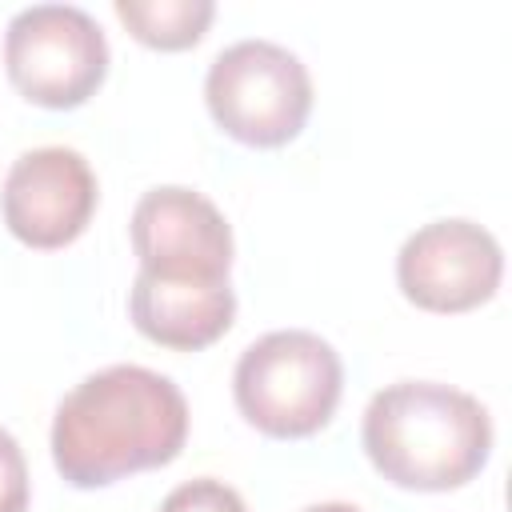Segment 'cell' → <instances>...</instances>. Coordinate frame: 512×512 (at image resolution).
<instances>
[{
  "label": "cell",
  "instance_id": "obj_1",
  "mask_svg": "<svg viewBox=\"0 0 512 512\" xmlns=\"http://www.w3.org/2000/svg\"><path fill=\"white\" fill-rule=\"evenodd\" d=\"M188 440L184 392L140 364L84 376L52 420V460L72 488H104L132 472L172 464Z\"/></svg>",
  "mask_w": 512,
  "mask_h": 512
},
{
  "label": "cell",
  "instance_id": "obj_2",
  "mask_svg": "<svg viewBox=\"0 0 512 512\" xmlns=\"http://www.w3.org/2000/svg\"><path fill=\"white\" fill-rule=\"evenodd\" d=\"M360 440L388 484L448 492L488 464L492 420L472 392L436 380H396L368 400Z\"/></svg>",
  "mask_w": 512,
  "mask_h": 512
},
{
  "label": "cell",
  "instance_id": "obj_3",
  "mask_svg": "<svg viewBox=\"0 0 512 512\" xmlns=\"http://www.w3.org/2000/svg\"><path fill=\"white\" fill-rule=\"evenodd\" d=\"M344 392L336 348L304 328H280L252 340L232 372L240 416L272 440H304L320 432Z\"/></svg>",
  "mask_w": 512,
  "mask_h": 512
},
{
  "label": "cell",
  "instance_id": "obj_4",
  "mask_svg": "<svg viewBox=\"0 0 512 512\" xmlns=\"http://www.w3.org/2000/svg\"><path fill=\"white\" fill-rule=\"evenodd\" d=\"M204 100L224 136L248 148H280L308 124L312 76L284 44L236 40L208 64Z\"/></svg>",
  "mask_w": 512,
  "mask_h": 512
},
{
  "label": "cell",
  "instance_id": "obj_5",
  "mask_svg": "<svg viewBox=\"0 0 512 512\" xmlns=\"http://www.w3.org/2000/svg\"><path fill=\"white\" fill-rule=\"evenodd\" d=\"M4 68L28 104L80 108L108 76V40L76 4H32L8 20Z\"/></svg>",
  "mask_w": 512,
  "mask_h": 512
},
{
  "label": "cell",
  "instance_id": "obj_6",
  "mask_svg": "<svg viewBox=\"0 0 512 512\" xmlns=\"http://www.w3.org/2000/svg\"><path fill=\"white\" fill-rule=\"evenodd\" d=\"M504 276L496 236L472 220H432L416 228L396 256L404 300L424 312H472L488 304Z\"/></svg>",
  "mask_w": 512,
  "mask_h": 512
},
{
  "label": "cell",
  "instance_id": "obj_7",
  "mask_svg": "<svg viewBox=\"0 0 512 512\" xmlns=\"http://www.w3.org/2000/svg\"><path fill=\"white\" fill-rule=\"evenodd\" d=\"M132 252L140 272L160 280H228L232 228L224 212L180 184L140 196L132 212Z\"/></svg>",
  "mask_w": 512,
  "mask_h": 512
},
{
  "label": "cell",
  "instance_id": "obj_8",
  "mask_svg": "<svg viewBox=\"0 0 512 512\" xmlns=\"http://www.w3.org/2000/svg\"><path fill=\"white\" fill-rule=\"evenodd\" d=\"M0 212L20 244L40 252L64 248L88 228L96 212V176L76 148H32L8 168Z\"/></svg>",
  "mask_w": 512,
  "mask_h": 512
},
{
  "label": "cell",
  "instance_id": "obj_9",
  "mask_svg": "<svg viewBox=\"0 0 512 512\" xmlns=\"http://www.w3.org/2000/svg\"><path fill=\"white\" fill-rule=\"evenodd\" d=\"M128 316L152 344L172 352H200L232 328L236 292L228 280H160L136 272Z\"/></svg>",
  "mask_w": 512,
  "mask_h": 512
},
{
  "label": "cell",
  "instance_id": "obj_10",
  "mask_svg": "<svg viewBox=\"0 0 512 512\" xmlns=\"http://www.w3.org/2000/svg\"><path fill=\"white\" fill-rule=\"evenodd\" d=\"M120 24L148 48L184 52L204 40L216 4L212 0H116Z\"/></svg>",
  "mask_w": 512,
  "mask_h": 512
},
{
  "label": "cell",
  "instance_id": "obj_11",
  "mask_svg": "<svg viewBox=\"0 0 512 512\" xmlns=\"http://www.w3.org/2000/svg\"><path fill=\"white\" fill-rule=\"evenodd\" d=\"M160 512H248V508H244L236 488H228L224 480L200 476V480H188V484L172 488L164 496Z\"/></svg>",
  "mask_w": 512,
  "mask_h": 512
},
{
  "label": "cell",
  "instance_id": "obj_12",
  "mask_svg": "<svg viewBox=\"0 0 512 512\" xmlns=\"http://www.w3.org/2000/svg\"><path fill=\"white\" fill-rule=\"evenodd\" d=\"M0 512H28V460L12 432L0 428Z\"/></svg>",
  "mask_w": 512,
  "mask_h": 512
},
{
  "label": "cell",
  "instance_id": "obj_13",
  "mask_svg": "<svg viewBox=\"0 0 512 512\" xmlns=\"http://www.w3.org/2000/svg\"><path fill=\"white\" fill-rule=\"evenodd\" d=\"M304 512H360V508L356 504H344V500H328V504H312Z\"/></svg>",
  "mask_w": 512,
  "mask_h": 512
}]
</instances>
